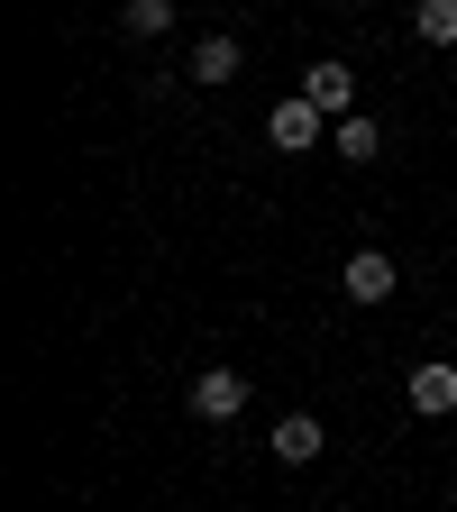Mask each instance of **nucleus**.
<instances>
[{"label":"nucleus","instance_id":"f03ea898","mask_svg":"<svg viewBox=\"0 0 457 512\" xmlns=\"http://www.w3.org/2000/svg\"><path fill=\"white\" fill-rule=\"evenodd\" d=\"M183 412H192V421H238V412H247V375H238V366H202V375L183 384Z\"/></svg>","mask_w":457,"mask_h":512},{"label":"nucleus","instance_id":"7ed1b4c3","mask_svg":"<svg viewBox=\"0 0 457 512\" xmlns=\"http://www.w3.org/2000/svg\"><path fill=\"white\" fill-rule=\"evenodd\" d=\"M394 284H403V275H394V256H384V247H357V256H348V275H339V293H348L357 311L394 302Z\"/></svg>","mask_w":457,"mask_h":512},{"label":"nucleus","instance_id":"6e6552de","mask_svg":"<svg viewBox=\"0 0 457 512\" xmlns=\"http://www.w3.org/2000/svg\"><path fill=\"white\" fill-rule=\"evenodd\" d=\"M330 147H339V156H348V165H375V156H384V128H375V119H366V110H348V119H339V128H330Z\"/></svg>","mask_w":457,"mask_h":512},{"label":"nucleus","instance_id":"0eeeda50","mask_svg":"<svg viewBox=\"0 0 457 512\" xmlns=\"http://www.w3.org/2000/svg\"><path fill=\"white\" fill-rule=\"evenodd\" d=\"M320 448H330V430H320L311 412H284V421H275V458H284V467H311Z\"/></svg>","mask_w":457,"mask_h":512},{"label":"nucleus","instance_id":"9d476101","mask_svg":"<svg viewBox=\"0 0 457 512\" xmlns=\"http://www.w3.org/2000/svg\"><path fill=\"white\" fill-rule=\"evenodd\" d=\"M119 28H128V37H165V28H174V0H128Z\"/></svg>","mask_w":457,"mask_h":512},{"label":"nucleus","instance_id":"423d86ee","mask_svg":"<svg viewBox=\"0 0 457 512\" xmlns=\"http://www.w3.org/2000/svg\"><path fill=\"white\" fill-rule=\"evenodd\" d=\"M238 64H247V46H238V37H202V46H192V64H183V74L202 83V92H220V83H238Z\"/></svg>","mask_w":457,"mask_h":512},{"label":"nucleus","instance_id":"39448f33","mask_svg":"<svg viewBox=\"0 0 457 512\" xmlns=\"http://www.w3.org/2000/svg\"><path fill=\"white\" fill-rule=\"evenodd\" d=\"M403 403H412L421 421H448V412H457V366H439V357L412 366V375H403Z\"/></svg>","mask_w":457,"mask_h":512},{"label":"nucleus","instance_id":"f257e3e1","mask_svg":"<svg viewBox=\"0 0 457 512\" xmlns=\"http://www.w3.org/2000/svg\"><path fill=\"white\" fill-rule=\"evenodd\" d=\"M293 92H302V101H311L320 119H330V128H339V119L357 110V74H348V64H339V55H311V64H302V83H293Z\"/></svg>","mask_w":457,"mask_h":512},{"label":"nucleus","instance_id":"20e7f679","mask_svg":"<svg viewBox=\"0 0 457 512\" xmlns=\"http://www.w3.org/2000/svg\"><path fill=\"white\" fill-rule=\"evenodd\" d=\"M320 128H330V119H320L302 92H284V101L266 110V138H275V156H302V147H320Z\"/></svg>","mask_w":457,"mask_h":512},{"label":"nucleus","instance_id":"1a4fd4ad","mask_svg":"<svg viewBox=\"0 0 457 512\" xmlns=\"http://www.w3.org/2000/svg\"><path fill=\"white\" fill-rule=\"evenodd\" d=\"M412 37L421 46H457V0H412Z\"/></svg>","mask_w":457,"mask_h":512}]
</instances>
